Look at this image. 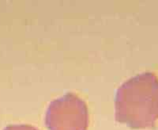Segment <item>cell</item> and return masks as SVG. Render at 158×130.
Masks as SVG:
<instances>
[{"instance_id": "6da1fadb", "label": "cell", "mask_w": 158, "mask_h": 130, "mask_svg": "<svg viewBox=\"0 0 158 130\" xmlns=\"http://www.w3.org/2000/svg\"><path fill=\"white\" fill-rule=\"evenodd\" d=\"M115 120L135 129L153 128L158 119V78L153 72L132 77L119 87Z\"/></svg>"}, {"instance_id": "7a4b0ae2", "label": "cell", "mask_w": 158, "mask_h": 130, "mask_svg": "<svg viewBox=\"0 0 158 130\" xmlns=\"http://www.w3.org/2000/svg\"><path fill=\"white\" fill-rule=\"evenodd\" d=\"M45 124L49 130H87L89 113L86 104L73 93L65 94L50 103Z\"/></svg>"}, {"instance_id": "3957f363", "label": "cell", "mask_w": 158, "mask_h": 130, "mask_svg": "<svg viewBox=\"0 0 158 130\" xmlns=\"http://www.w3.org/2000/svg\"><path fill=\"white\" fill-rule=\"evenodd\" d=\"M3 130H38L35 127L29 125H11L6 127Z\"/></svg>"}]
</instances>
